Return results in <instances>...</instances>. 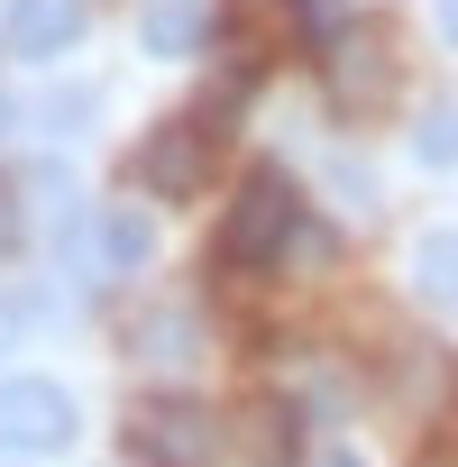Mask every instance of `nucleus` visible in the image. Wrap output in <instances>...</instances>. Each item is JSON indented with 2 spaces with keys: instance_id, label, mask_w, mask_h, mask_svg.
I'll list each match as a JSON object with an SVG mask.
<instances>
[{
  "instance_id": "nucleus-15",
  "label": "nucleus",
  "mask_w": 458,
  "mask_h": 467,
  "mask_svg": "<svg viewBox=\"0 0 458 467\" xmlns=\"http://www.w3.org/2000/svg\"><path fill=\"white\" fill-rule=\"evenodd\" d=\"M10 248H19V202L0 192V257H10Z\"/></svg>"
},
{
  "instance_id": "nucleus-5",
  "label": "nucleus",
  "mask_w": 458,
  "mask_h": 467,
  "mask_svg": "<svg viewBox=\"0 0 458 467\" xmlns=\"http://www.w3.org/2000/svg\"><path fill=\"white\" fill-rule=\"evenodd\" d=\"M83 28H92V10H83V0H10V19H0L10 56H28V65H56Z\"/></svg>"
},
{
  "instance_id": "nucleus-11",
  "label": "nucleus",
  "mask_w": 458,
  "mask_h": 467,
  "mask_svg": "<svg viewBox=\"0 0 458 467\" xmlns=\"http://www.w3.org/2000/svg\"><path fill=\"white\" fill-rule=\"evenodd\" d=\"M412 156H422V165H458V110H449V101H431V110L412 119Z\"/></svg>"
},
{
  "instance_id": "nucleus-9",
  "label": "nucleus",
  "mask_w": 458,
  "mask_h": 467,
  "mask_svg": "<svg viewBox=\"0 0 458 467\" xmlns=\"http://www.w3.org/2000/svg\"><path fill=\"white\" fill-rule=\"evenodd\" d=\"M129 348H138V367H147V376H183V367H193V348H202V330H193V312H183V303H165V312H147V321H138V339H129Z\"/></svg>"
},
{
  "instance_id": "nucleus-13",
  "label": "nucleus",
  "mask_w": 458,
  "mask_h": 467,
  "mask_svg": "<svg viewBox=\"0 0 458 467\" xmlns=\"http://www.w3.org/2000/svg\"><path fill=\"white\" fill-rule=\"evenodd\" d=\"M37 321H47V294H0V348H19Z\"/></svg>"
},
{
  "instance_id": "nucleus-17",
  "label": "nucleus",
  "mask_w": 458,
  "mask_h": 467,
  "mask_svg": "<svg viewBox=\"0 0 458 467\" xmlns=\"http://www.w3.org/2000/svg\"><path fill=\"white\" fill-rule=\"evenodd\" d=\"M312 467H358V458H349V449H321V458H312Z\"/></svg>"
},
{
  "instance_id": "nucleus-14",
  "label": "nucleus",
  "mask_w": 458,
  "mask_h": 467,
  "mask_svg": "<svg viewBox=\"0 0 458 467\" xmlns=\"http://www.w3.org/2000/svg\"><path fill=\"white\" fill-rule=\"evenodd\" d=\"M37 119H47V129H83V119H92V92H56Z\"/></svg>"
},
{
  "instance_id": "nucleus-8",
  "label": "nucleus",
  "mask_w": 458,
  "mask_h": 467,
  "mask_svg": "<svg viewBox=\"0 0 458 467\" xmlns=\"http://www.w3.org/2000/svg\"><path fill=\"white\" fill-rule=\"evenodd\" d=\"M202 37H211V0H147V19H138V47L165 65L202 56Z\"/></svg>"
},
{
  "instance_id": "nucleus-1",
  "label": "nucleus",
  "mask_w": 458,
  "mask_h": 467,
  "mask_svg": "<svg viewBox=\"0 0 458 467\" xmlns=\"http://www.w3.org/2000/svg\"><path fill=\"white\" fill-rule=\"evenodd\" d=\"M303 192L285 165H257L239 192H229V229H220V257L229 266H276L285 248H303Z\"/></svg>"
},
{
  "instance_id": "nucleus-3",
  "label": "nucleus",
  "mask_w": 458,
  "mask_h": 467,
  "mask_svg": "<svg viewBox=\"0 0 458 467\" xmlns=\"http://www.w3.org/2000/svg\"><path fill=\"white\" fill-rule=\"evenodd\" d=\"M74 440V394L56 376H0V449L10 458H47Z\"/></svg>"
},
{
  "instance_id": "nucleus-12",
  "label": "nucleus",
  "mask_w": 458,
  "mask_h": 467,
  "mask_svg": "<svg viewBox=\"0 0 458 467\" xmlns=\"http://www.w3.org/2000/svg\"><path fill=\"white\" fill-rule=\"evenodd\" d=\"M294 28H303V37H312V47H339V37H349V28H358V19H349V10H339V0H294Z\"/></svg>"
},
{
  "instance_id": "nucleus-18",
  "label": "nucleus",
  "mask_w": 458,
  "mask_h": 467,
  "mask_svg": "<svg viewBox=\"0 0 458 467\" xmlns=\"http://www.w3.org/2000/svg\"><path fill=\"white\" fill-rule=\"evenodd\" d=\"M0 129H10V92H0Z\"/></svg>"
},
{
  "instance_id": "nucleus-16",
  "label": "nucleus",
  "mask_w": 458,
  "mask_h": 467,
  "mask_svg": "<svg viewBox=\"0 0 458 467\" xmlns=\"http://www.w3.org/2000/svg\"><path fill=\"white\" fill-rule=\"evenodd\" d=\"M440 37H449V47H458V0H440Z\"/></svg>"
},
{
  "instance_id": "nucleus-7",
  "label": "nucleus",
  "mask_w": 458,
  "mask_h": 467,
  "mask_svg": "<svg viewBox=\"0 0 458 467\" xmlns=\"http://www.w3.org/2000/svg\"><path fill=\"white\" fill-rule=\"evenodd\" d=\"M321 56H330V92H339L349 110L385 101V37H376V28H349V37L321 47Z\"/></svg>"
},
{
  "instance_id": "nucleus-6",
  "label": "nucleus",
  "mask_w": 458,
  "mask_h": 467,
  "mask_svg": "<svg viewBox=\"0 0 458 467\" xmlns=\"http://www.w3.org/2000/svg\"><path fill=\"white\" fill-rule=\"evenodd\" d=\"M74 257H92L101 275H138V266L156 257V229H147L138 202H120V211H101V220H74Z\"/></svg>"
},
{
  "instance_id": "nucleus-4",
  "label": "nucleus",
  "mask_w": 458,
  "mask_h": 467,
  "mask_svg": "<svg viewBox=\"0 0 458 467\" xmlns=\"http://www.w3.org/2000/svg\"><path fill=\"white\" fill-rule=\"evenodd\" d=\"M202 174H211V119H165V129H147V147H138V183H147L156 202L202 192Z\"/></svg>"
},
{
  "instance_id": "nucleus-10",
  "label": "nucleus",
  "mask_w": 458,
  "mask_h": 467,
  "mask_svg": "<svg viewBox=\"0 0 458 467\" xmlns=\"http://www.w3.org/2000/svg\"><path fill=\"white\" fill-rule=\"evenodd\" d=\"M412 294L458 321V229H431V239L412 248Z\"/></svg>"
},
{
  "instance_id": "nucleus-2",
  "label": "nucleus",
  "mask_w": 458,
  "mask_h": 467,
  "mask_svg": "<svg viewBox=\"0 0 458 467\" xmlns=\"http://www.w3.org/2000/svg\"><path fill=\"white\" fill-rule=\"evenodd\" d=\"M211 449H220V431L193 394H156V403L129 412V458L138 467H211Z\"/></svg>"
}]
</instances>
